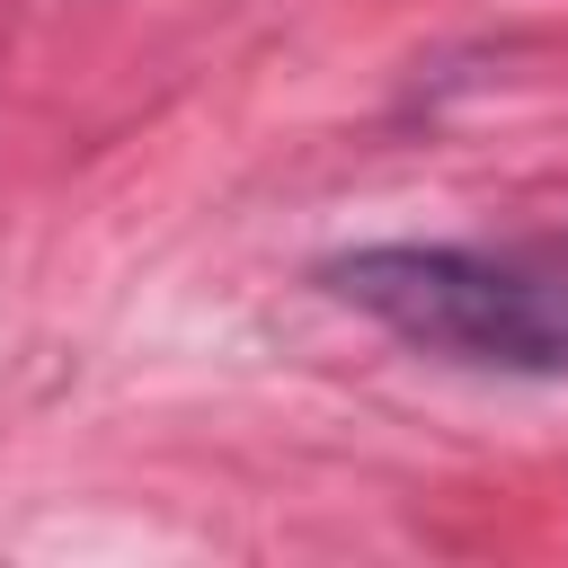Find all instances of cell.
<instances>
[{
	"instance_id": "6da1fadb",
	"label": "cell",
	"mask_w": 568,
	"mask_h": 568,
	"mask_svg": "<svg viewBox=\"0 0 568 568\" xmlns=\"http://www.w3.org/2000/svg\"><path fill=\"white\" fill-rule=\"evenodd\" d=\"M320 284L417 355H444L470 373L568 382V284L515 257H488L462 240H373V248L328 257Z\"/></svg>"
}]
</instances>
